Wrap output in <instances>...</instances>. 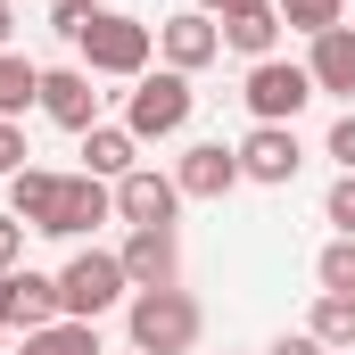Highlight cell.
<instances>
[{
  "instance_id": "obj_1",
  "label": "cell",
  "mask_w": 355,
  "mask_h": 355,
  "mask_svg": "<svg viewBox=\"0 0 355 355\" xmlns=\"http://www.w3.org/2000/svg\"><path fill=\"white\" fill-rule=\"evenodd\" d=\"M149 50H157V25L124 17V8H91L83 33H75V67L107 75V83H141L149 75Z\"/></svg>"
},
{
  "instance_id": "obj_2",
  "label": "cell",
  "mask_w": 355,
  "mask_h": 355,
  "mask_svg": "<svg viewBox=\"0 0 355 355\" xmlns=\"http://www.w3.org/2000/svg\"><path fill=\"white\" fill-rule=\"evenodd\" d=\"M198 331H207V314H198L190 289H132L124 297V339H132V355H190Z\"/></svg>"
},
{
  "instance_id": "obj_3",
  "label": "cell",
  "mask_w": 355,
  "mask_h": 355,
  "mask_svg": "<svg viewBox=\"0 0 355 355\" xmlns=\"http://www.w3.org/2000/svg\"><path fill=\"white\" fill-rule=\"evenodd\" d=\"M190 107H198V91H190V75H174V67H157V75H141V83L124 91V132L149 149V141H174L182 124H190Z\"/></svg>"
},
{
  "instance_id": "obj_4",
  "label": "cell",
  "mask_w": 355,
  "mask_h": 355,
  "mask_svg": "<svg viewBox=\"0 0 355 355\" xmlns=\"http://www.w3.org/2000/svg\"><path fill=\"white\" fill-rule=\"evenodd\" d=\"M132 297V281H124V257L116 248H75L67 272H58V306L75 314V322H99V314H116Z\"/></svg>"
},
{
  "instance_id": "obj_5",
  "label": "cell",
  "mask_w": 355,
  "mask_h": 355,
  "mask_svg": "<svg viewBox=\"0 0 355 355\" xmlns=\"http://www.w3.org/2000/svg\"><path fill=\"white\" fill-rule=\"evenodd\" d=\"M240 99H248L257 124H297L314 107V75H306V58H257L248 83H240Z\"/></svg>"
},
{
  "instance_id": "obj_6",
  "label": "cell",
  "mask_w": 355,
  "mask_h": 355,
  "mask_svg": "<svg viewBox=\"0 0 355 355\" xmlns=\"http://www.w3.org/2000/svg\"><path fill=\"white\" fill-rule=\"evenodd\" d=\"M232 149H240V174L265 182V190H289V182L306 174V141H297V124H248Z\"/></svg>"
},
{
  "instance_id": "obj_7",
  "label": "cell",
  "mask_w": 355,
  "mask_h": 355,
  "mask_svg": "<svg viewBox=\"0 0 355 355\" xmlns=\"http://www.w3.org/2000/svg\"><path fill=\"white\" fill-rule=\"evenodd\" d=\"M0 322L25 339V331H50V322H67V306H58V272H33V265H17V272H0Z\"/></svg>"
},
{
  "instance_id": "obj_8",
  "label": "cell",
  "mask_w": 355,
  "mask_h": 355,
  "mask_svg": "<svg viewBox=\"0 0 355 355\" xmlns=\"http://www.w3.org/2000/svg\"><path fill=\"white\" fill-rule=\"evenodd\" d=\"M174 215H182V182H174V174L132 166V174L116 182V223H124V232H149V223L174 232Z\"/></svg>"
},
{
  "instance_id": "obj_9",
  "label": "cell",
  "mask_w": 355,
  "mask_h": 355,
  "mask_svg": "<svg viewBox=\"0 0 355 355\" xmlns=\"http://www.w3.org/2000/svg\"><path fill=\"white\" fill-rule=\"evenodd\" d=\"M107 215H116V182H99V174H67V182H58L50 223H42V240H83V232H99Z\"/></svg>"
},
{
  "instance_id": "obj_10",
  "label": "cell",
  "mask_w": 355,
  "mask_h": 355,
  "mask_svg": "<svg viewBox=\"0 0 355 355\" xmlns=\"http://www.w3.org/2000/svg\"><path fill=\"white\" fill-rule=\"evenodd\" d=\"M166 174L182 182V198H232V190L248 182V174H240V149H232V141H190V149H182Z\"/></svg>"
},
{
  "instance_id": "obj_11",
  "label": "cell",
  "mask_w": 355,
  "mask_h": 355,
  "mask_svg": "<svg viewBox=\"0 0 355 355\" xmlns=\"http://www.w3.org/2000/svg\"><path fill=\"white\" fill-rule=\"evenodd\" d=\"M157 58H166L174 75L215 67V58H223V25H215L207 8H182V17H166V25H157Z\"/></svg>"
},
{
  "instance_id": "obj_12",
  "label": "cell",
  "mask_w": 355,
  "mask_h": 355,
  "mask_svg": "<svg viewBox=\"0 0 355 355\" xmlns=\"http://www.w3.org/2000/svg\"><path fill=\"white\" fill-rule=\"evenodd\" d=\"M99 75H83V67H42V116L58 124V132H75L83 141L91 124H99Z\"/></svg>"
},
{
  "instance_id": "obj_13",
  "label": "cell",
  "mask_w": 355,
  "mask_h": 355,
  "mask_svg": "<svg viewBox=\"0 0 355 355\" xmlns=\"http://www.w3.org/2000/svg\"><path fill=\"white\" fill-rule=\"evenodd\" d=\"M124 281L132 289H182V240L166 223H149V232H124Z\"/></svg>"
},
{
  "instance_id": "obj_14",
  "label": "cell",
  "mask_w": 355,
  "mask_h": 355,
  "mask_svg": "<svg viewBox=\"0 0 355 355\" xmlns=\"http://www.w3.org/2000/svg\"><path fill=\"white\" fill-rule=\"evenodd\" d=\"M306 75H314V99H347L355 107V25H331L306 42Z\"/></svg>"
},
{
  "instance_id": "obj_15",
  "label": "cell",
  "mask_w": 355,
  "mask_h": 355,
  "mask_svg": "<svg viewBox=\"0 0 355 355\" xmlns=\"http://www.w3.org/2000/svg\"><path fill=\"white\" fill-rule=\"evenodd\" d=\"M215 25H223V50H240L248 67H257V58H281V33H289L272 0H265V8H223Z\"/></svg>"
},
{
  "instance_id": "obj_16",
  "label": "cell",
  "mask_w": 355,
  "mask_h": 355,
  "mask_svg": "<svg viewBox=\"0 0 355 355\" xmlns=\"http://www.w3.org/2000/svg\"><path fill=\"white\" fill-rule=\"evenodd\" d=\"M141 166V141L124 132V124H91L83 132V174H99V182H124Z\"/></svg>"
},
{
  "instance_id": "obj_17",
  "label": "cell",
  "mask_w": 355,
  "mask_h": 355,
  "mask_svg": "<svg viewBox=\"0 0 355 355\" xmlns=\"http://www.w3.org/2000/svg\"><path fill=\"white\" fill-rule=\"evenodd\" d=\"M58 182H67V174H50V166L8 174V215H17L25 232H42V223H50V207H58Z\"/></svg>"
},
{
  "instance_id": "obj_18",
  "label": "cell",
  "mask_w": 355,
  "mask_h": 355,
  "mask_svg": "<svg viewBox=\"0 0 355 355\" xmlns=\"http://www.w3.org/2000/svg\"><path fill=\"white\" fill-rule=\"evenodd\" d=\"M25 107H42V67H33L25 50H0V116L17 124Z\"/></svg>"
},
{
  "instance_id": "obj_19",
  "label": "cell",
  "mask_w": 355,
  "mask_h": 355,
  "mask_svg": "<svg viewBox=\"0 0 355 355\" xmlns=\"http://www.w3.org/2000/svg\"><path fill=\"white\" fill-rule=\"evenodd\" d=\"M306 331H314L331 355H355V297L322 289V297H314V314H306Z\"/></svg>"
},
{
  "instance_id": "obj_20",
  "label": "cell",
  "mask_w": 355,
  "mask_h": 355,
  "mask_svg": "<svg viewBox=\"0 0 355 355\" xmlns=\"http://www.w3.org/2000/svg\"><path fill=\"white\" fill-rule=\"evenodd\" d=\"M17 355H99V322H50V331H25L17 339Z\"/></svg>"
},
{
  "instance_id": "obj_21",
  "label": "cell",
  "mask_w": 355,
  "mask_h": 355,
  "mask_svg": "<svg viewBox=\"0 0 355 355\" xmlns=\"http://www.w3.org/2000/svg\"><path fill=\"white\" fill-rule=\"evenodd\" d=\"M272 8H281V25H289V33H306V42H314V33H331V25H347V0H272Z\"/></svg>"
},
{
  "instance_id": "obj_22",
  "label": "cell",
  "mask_w": 355,
  "mask_h": 355,
  "mask_svg": "<svg viewBox=\"0 0 355 355\" xmlns=\"http://www.w3.org/2000/svg\"><path fill=\"white\" fill-rule=\"evenodd\" d=\"M314 281L339 289V297H355V240H331V248L314 257Z\"/></svg>"
},
{
  "instance_id": "obj_23",
  "label": "cell",
  "mask_w": 355,
  "mask_h": 355,
  "mask_svg": "<svg viewBox=\"0 0 355 355\" xmlns=\"http://www.w3.org/2000/svg\"><path fill=\"white\" fill-rule=\"evenodd\" d=\"M322 223H331L339 240H355V174H339L331 190H322Z\"/></svg>"
},
{
  "instance_id": "obj_24",
  "label": "cell",
  "mask_w": 355,
  "mask_h": 355,
  "mask_svg": "<svg viewBox=\"0 0 355 355\" xmlns=\"http://www.w3.org/2000/svg\"><path fill=\"white\" fill-rule=\"evenodd\" d=\"M322 157H331L339 174H355V107L339 116V124H331V132H322Z\"/></svg>"
},
{
  "instance_id": "obj_25",
  "label": "cell",
  "mask_w": 355,
  "mask_h": 355,
  "mask_svg": "<svg viewBox=\"0 0 355 355\" xmlns=\"http://www.w3.org/2000/svg\"><path fill=\"white\" fill-rule=\"evenodd\" d=\"M25 166H33V149H25V124H8V116H0V182H8V174H25Z\"/></svg>"
},
{
  "instance_id": "obj_26",
  "label": "cell",
  "mask_w": 355,
  "mask_h": 355,
  "mask_svg": "<svg viewBox=\"0 0 355 355\" xmlns=\"http://www.w3.org/2000/svg\"><path fill=\"white\" fill-rule=\"evenodd\" d=\"M83 17H91V0H50V33H58V42H75Z\"/></svg>"
},
{
  "instance_id": "obj_27",
  "label": "cell",
  "mask_w": 355,
  "mask_h": 355,
  "mask_svg": "<svg viewBox=\"0 0 355 355\" xmlns=\"http://www.w3.org/2000/svg\"><path fill=\"white\" fill-rule=\"evenodd\" d=\"M17 265H25V223L0 215V272H17Z\"/></svg>"
},
{
  "instance_id": "obj_28",
  "label": "cell",
  "mask_w": 355,
  "mask_h": 355,
  "mask_svg": "<svg viewBox=\"0 0 355 355\" xmlns=\"http://www.w3.org/2000/svg\"><path fill=\"white\" fill-rule=\"evenodd\" d=\"M265 355H331V347H322V339H314V331H281V339H272Z\"/></svg>"
},
{
  "instance_id": "obj_29",
  "label": "cell",
  "mask_w": 355,
  "mask_h": 355,
  "mask_svg": "<svg viewBox=\"0 0 355 355\" xmlns=\"http://www.w3.org/2000/svg\"><path fill=\"white\" fill-rule=\"evenodd\" d=\"M8 33H17V0H0V50H8Z\"/></svg>"
},
{
  "instance_id": "obj_30",
  "label": "cell",
  "mask_w": 355,
  "mask_h": 355,
  "mask_svg": "<svg viewBox=\"0 0 355 355\" xmlns=\"http://www.w3.org/2000/svg\"><path fill=\"white\" fill-rule=\"evenodd\" d=\"M0 355H8V322H0Z\"/></svg>"
}]
</instances>
